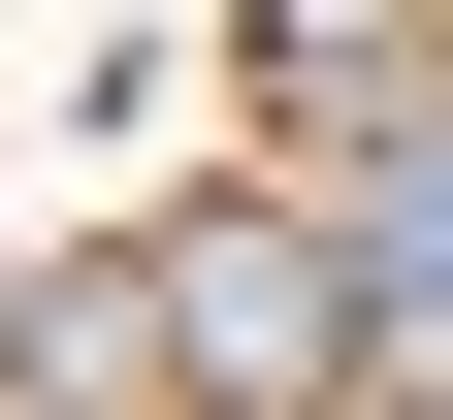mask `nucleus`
Masks as SVG:
<instances>
[{"instance_id": "7ed1b4c3", "label": "nucleus", "mask_w": 453, "mask_h": 420, "mask_svg": "<svg viewBox=\"0 0 453 420\" xmlns=\"http://www.w3.org/2000/svg\"><path fill=\"white\" fill-rule=\"evenodd\" d=\"M0 420H162V324H130V259H33V324H0Z\"/></svg>"}, {"instance_id": "f257e3e1", "label": "nucleus", "mask_w": 453, "mask_h": 420, "mask_svg": "<svg viewBox=\"0 0 453 420\" xmlns=\"http://www.w3.org/2000/svg\"><path fill=\"white\" fill-rule=\"evenodd\" d=\"M130 324H162V420H357V388H388L324 195H195V226H130Z\"/></svg>"}, {"instance_id": "f03ea898", "label": "nucleus", "mask_w": 453, "mask_h": 420, "mask_svg": "<svg viewBox=\"0 0 453 420\" xmlns=\"http://www.w3.org/2000/svg\"><path fill=\"white\" fill-rule=\"evenodd\" d=\"M421 97H453V0H259V130L357 162V130H421Z\"/></svg>"}]
</instances>
